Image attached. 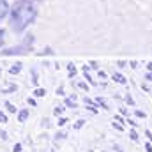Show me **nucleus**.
Instances as JSON below:
<instances>
[{"label": "nucleus", "instance_id": "0eeeda50", "mask_svg": "<svg viewBox=\"0 0 152 152\" xmlns=\"http://www.w3.org/2000/svg\"><path fill=\"white\" fill-rule=\"evenodd\" d=\"M34 96H36V97H44V96H46V90H44V88H36V90H34Z\"/></svg>", "mask_w": 152, "mask_h": 152}, {"label": "nucleus", "instance_id": "aec40b11", "mask_svg": "<svg viewBox=\"0 0 152 152\" xmlns=\"http://www.w3.org/2000/svg\"><path fill=\"white\" fill-rule=\"evenodd\" d=\"M12 152H21V143H14V147H12Z\"/></svg>", "mask_w": 152, "mask_h": 152}, {"label": "nucleus", "instance_id": "20e7f679", "mask_svg": "<svg viewBox=\"0 0 152 152\" xmlns=\"http://www.w3.org/2000/svg\"><path fill=\"white\" fill-rule=\"evenodd\" d=\"M28 115H30V112H28L27 108H23V110H20V112H18V122H27V118H28Z\"/></svg>", "mask_w": 152, "mask_h": 152}, {"label": "nucleus", "instance_id": "c756f323", "mask_svg": "<svg viewBox=\"0 0 152 152\" xmlns=\"http://www.w3.org/2000/svg\"><path fill=\"white\" fill-rule=\"evenodd\" d=\"M115 120H117V122H124V120H122V117H120V115H115Z\"/></svg>", "mask_w": 152, "mask_h": 152}, {"label": "nucleus", "instance_id": "cd10ccee", "mask_svg": "<svg viewBox=\"0 0 152 152\" xmlns=\"http://www.w3.org/2000/svg\"><path fill=\"white\" fill-rule=\"evenodd\" d=\"M57 94H58V96H64V88H62V87H60V88H57Z\"/></svg>", "mask_w": 152, "mask_h": 152}, {"label": "nucleus", "instance_id": "7c9ffc66", "mask_svg": "<svg viewBox=\"0 0 152 152\" xmlns=\"http://www.w3.org/2000/svg\"><path fill=\"white\" fill-rule=\"evenodd\" d=\"M145 78H147L149 81H152V73H147V76H145Z\"/></svg>", "mask_w": 152, "mask_h": 152}, {"label": "nucleus", "instance_id": "a211bd4d", "mask_svg": "<svg viewBox=\"0 0 152 152\" xmlns=\"http://www.w3.org/2000/svg\"><path fill=\"white\" fill-rule=\"evenodd\" d=\"M134 115H136V117H140V118H145V117H147V115H145V112H142V110H136V112H134Z\"/></svg>", "mask_w": 152, "mask_h": 152}, {"label": "nucleus", "instance_id": "a878e982", "mask_svg": "<svg viewBox=\"0 0 152 152\" xmlns=\"http://www.w3.org/2000/svg\"><path fill=\"white\" fill-rule=\"evenodd\" d=\"M126 101H127L129 104H134V101H133V97H131V96H126Z\"/></svg>", "mask_w": 152, "mask_h": 152}, {"label": "nucleus", "instance_id": "393cba45", "mask_svg": "<svg viewBox=\"0 0 152 152\" xmlns=\"http://www.w3.org/2000/svg\"><path fill=\"white\" fill-rule=\"evenodd\" d=\"M0 138H2V140H7V133L2 131V129H0Z\"/></svg>", "mask_w": 152, "mask_h": 152}, {"label": "nucleus", "instance_id": "f8f14e48", "mask_svg": "<svg viewBox=\"0 0 152 152\" xmlns=\"http://www.w3.org/2000/svg\"><path fill=\"white\" fill-rule=\"evenodd\" d=\"M14 90H16V85H9L7 88L2 90V94H9V92H14Z\"/></svg>", "mask_w": 152, "mask_h": 152}, {"label": "nucleus", "instance_id": "b1692460", "mask_svg": "<svg viewBox=\"0 0 152 152\" xmlns=\"http://www.w3.org/2000/svg\"><path fill=\"white\" fill-rule=\"evenodd\" d=\"M28 104H30V106H36L37 103H36V99H34V97H28Z\"/></svg>", "mask_w": 152, "mask_h": 152}, {"label": "nucleus", "instance_id": "f3484780", "mask_svg": "<svg viewBox=\"0 0 152 152\" xmlns=\"http://www.w3.org/2000/svg\"><path fill=\"white\" fill-rule=\"evenodd\" d=\"M66 122H69L66 117H60V118H58V126H60V127H62V126H66Z\"/></svg>", "mask_w": 152, "mask_h": 152}, {"label": "nucleus", "instance_id": "2eb2a0df", "mask_svg": "<svg viewBox=\"0 0 152 152\" xmlns=\"http://www.w3.org/2000/svg\"><path fill=\"white\" fill-rule=\"evenodd\" d=\"M67 69H69V76H75L76 75V67L73 66V64H69V66H67Z\"/></svg>", "mask_w": 152, "mask_h": 152}, {"label": "nucleus", "instance_id": "7ed1b4c3", "mask_svg": "<svg viewBox=\"0 0 152 152\" xmlns=\"http://www.w3.org/2000/svg\"><path fill=\"white\" fill-rule=\"evenodd\" d=\"M9 11H11V7L7 5V2L5 0H0V20H4L9 14Z\"/></svg>", "mask_w": 152, "mask_h": 152}, {"label": "nucleus", "instance_id": "6ab92c4d", "mask_svg": "<svg viewBox=\"0 0 152 152\" xmlns=\"http://www.w3.org/2000/svg\"><path fill=\"white\" fill-rule=\"evenodd\" d=\"M0 122H2V124H5V122H7V115L4 113V112H0Z\"/></svg>", "mask_w": 152, "mask_h": 152}, {"label": "nucleus", "instance_id": "423d86ee", "mask_svg": "<svg viewBox=\"0 0 152 152\" xmlns=\"http://www.w3.org/2000/svg\"><path fill=\"white\" fill-rule=\"evenodd\" d=\"M5 108H7V112H9V113H16V106H14L11 101H5Z\"/></svg>", "mask_w": 152, "mask_h": 152}, {"label": "nucleus", "instance_id": "4468645a", "mask_svg": "<svg viewBox=\"0 0 152 152\" xmlns=\"http://www.w3.org/2000/svg\"><path fill=\"white\" fill-rule=\"evenodd\" d=\"M66 106H69V108H76L75 99H66Z\"/></svg>", "mask_w": 152, "mask_h": 152}, {"label": "nucleus", "instance_id": "39448f33", "mask_svg": "<svg viewBox=\"0 0 152 152\" xmlns=\"http://www.w3.org/2000/svg\"><path fill=\"white\" fill-rule=\"evenodd\" d=\"M20 71H21V64H20V62H18V64H14V66L9 69V73H11V75H18Z\"/></svg>", "mask_w": 152, "mask_h": 152}, {"label": "nucleus", "instance_id": "412c9836", "mask_svg": "<svg viewBox=\"0 0 152 152\" xmlns=\"http://www.w3.org/2000/svg\"><path fill=\"white\" fill-rule=\"evenodd\" d=\"M78 87H80L81 90H88V85H87V83H83V81H80V83H78Z\"/></svg>", "mask_w": 152, "mask_h": 152}, {"label": "nucleus", "instance_id": "9b49d317", "mask_svg": "<svg viewBox=\"0 0 152 152\" xmlns=\"http://www.w3.org/2000/svg\"><path fill=\"white\" fill-rule=\"evenodd\" d=\"M129 138H131L133 142H138V133H136L134 129H131V131H129Z\"/></svg>", "mask_w": 152, "mask_h": 152}, {"label": "nucleus", "instance_id": "f03ea898", "mask_svg": "<svg viewBox=\"0 0 152 152\" xmlns=\"http://www.w3.org/2000/svg\"><path fill=\"white\" fill-rule=\"evenodd\" d=\"M32 44H34V36H25V39L18 44V46H12V48H7L2 51L4 57H14V55H25L32 50Z\"/></svg>", "mask_w": 152, "mask_h": 152}, {"label": "nucleus", "instance_id": "f257e3e1", "mask_svg": "<svg viewBox=\"0 0 152 152\" xmlns=\"http://www.w3.org/2000/svg\"><path fill=\"white\" fill-rule=\"evenodd\" d=\"M37 18V9L30 0H18L9 11V27L12 32L21 34Z\"/></svg>", "mask_w": 152, "mask_h": 152}, {"label": "nucleus", "instance_id": "5701e85b", "mask_svg": "<svg viewBox=\"0 0 152 152\" xmlns=\"http://www.w3.org/2000/svg\"><path fill=\"white\" fill-rule=\"evenodd\" d=\"M145 152H152V145H151V142H147V143H145Z\"/></svg>", "mask_w": 152, "mask_h": 152}, {"label": "nucleus", "instance_id": "4be33fe9", "mask_svg": "<svg viewBox=\"0 0 152 152\" xmlns=\"http://www.w3.org/2000/svg\"><path fill=\"white\" fill-rule=\"evenodd\" d=\"M55 138H57V140H64V138H66V133H62V131H60V133H57V136H55Z\"/></svg>", "mask_w": 152, "mask_h": 152}, {"label": "nucleus", "instance_id": "9d476101", "mask_svg": "<svg viewBox=\"0 0 152 152\" xmlns=\"http://www.w3.org/2000/svg\"><path fill=\"white\" fill-rule=\"evenodd\" d=\"M112 127H113V129H117V131H124V126H122V124H118L117 120H113V122H112Z\"/></svg>", "mask_w": 152, "mask_h": 152}, {"label": "nucleus", "instance_id": "dca6fc26", "mask_svg": "<svg viewBox=\"0 0 152 152\" xmlns=\"http://www.w3.org/2000/svg\"><path fill=\"white\" fill-rule=\"evenodd\" d=\"M4 39H5V30L0 28V48H2V44H4Z\"/></svg>", "mask_w": 152, "mask_h": 152}, {"label": "nucleus", "instance_id": "1a4fd4ad", "mask_svg": "<svg viewBox=\"0 0 152 152\" xmlns=\"http://www.w3.org/2000/svg\"><path fill=\"white\" fill-rule=\"evenodd\" d=\"M85 122H87V120H83V118H80V120H76V124L73 126V129H81V127L85 126Z\"/></svg>", "mask_w": 152, "mask_h": 152}, {"label": "nucleus", "instance_id": "2f4dec72", "mask_svg": "<svg viewBox=\"0 0 152 152\" xmlns=\"http://www.w3.org/2000/svg\"><path fill=\"white\" fill-rule=\"evenodd\" d=\"M30 2H34V0H30Z\"/></svg>", "mask_w": 152, "mask_h": 152}, {"label": "nucleus", "instance_id": "bb28decb", "mask_svg": "<svg viewBox=\"0 0 152 152\" xmlns=\"http://www.w3.org/2000/svg\"><path fill=\"white\" fill-rule=\"evenodd\" d=\"M145 136L149 138V142H152V133H151V131H145Z\"/></svg>", "mask_w": 152, "mask_h": 152}, {"label": "nucleus", "instance_id": "6e6552de", "mask_svg": "<svg viewBox=\"0 0 152 152\" xmlns=\"http://www.w3.org/2000/svg\"><path fill=\"white\" fill-rule=\"evenodd\" d=\"M112 80H115L117 83H126V78H124L122 75H113L112 76Z\"/></svg>", "mask_w": 152, "mask_h": 152}, {"label": "nucleus", "instance_id": "c85d7f7f", "mask_svg": "<svg viewBox=\"0 0 152 152\" xmlns=\"http://www.w3.org/2000/svg\"><path fill=\"white\" fill-rule=\"evenodd\" d=\"M126 122H129V124H131V126H133V127H134V126H136V122H134V120H133V118H127V120H126Z\"/></svg>", "mask_w": 152, "mask_h": 152}, {"label": "nucleus", "instance_id": "ddd939ff", "mask_svg": "<svg viewBox=\"0 0 152 152\" xmlns=\"http://www.w3.org/2000/svg\"><path fill=\"white\" fill-rule=\"evenodd\" d=\"M62 113H64V106H57V108L53 110V115H57V117L62 115Z\"/></svg>", "mask_w": 152, "mask_h": 152}]
</instances>
